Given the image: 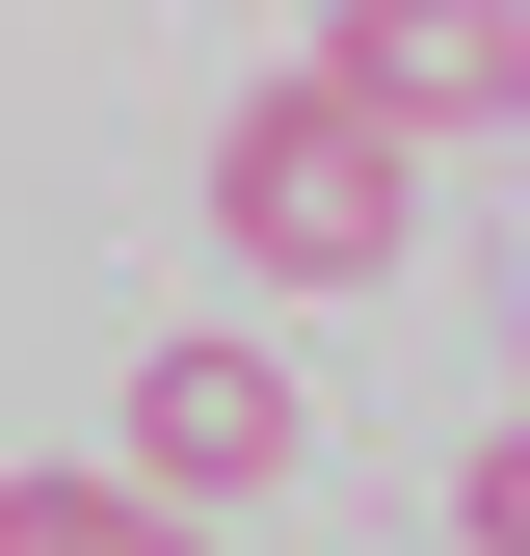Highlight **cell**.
<instances>
[{
    "instance_id": "cell-3",
    "label": "cell",
    "mask_w": 530,
    "mask_h": 556,
    "mask_svg": "<svg viewBox=\"0 0 530 556\" xmlns=\"http://www.w3.org/2000/svg\"><path fill=\"white\" fill-rule=\"evenodd\" d=\"M292 80H318V106H371L398 160H425V132H504V80H530V27H504V0H451V27H318Z\"/></svg>"
},
{
    "instance_id": "cell-2",
    "label": "cell",
    "mask_w": 530,
    "mask_h": 556,
    "mask_svg": "<svg viewBox=\"0 0 530 556\" xmlns=\"http://www.w3.org/2000/svg\"><path fill=\"white\" fill-rule=\"evenodd\" d=\"M132 504H160V530H213V504H265V477H292V371H265V344H213V318H186V344H132Z\"/></svg>"
},
{
    "instance_id": "cell-1",
    "label": "cell",
    "mask_w": 530,
    "mask_h": 556,
    "mask_svg": "<svg viewBox=\"0 0 530 556\" xmlns=\"http://www.w3.org/2000/svg\"><path fill=\"white\" fill-rule=\"evenodd\" d=\"M213 239L265 292H371V265L425 239V160H398L371 106H318V80H239L213 106Z\"/></svg>"
},
{
    "instance_id": "cell-4",
    "label": "cell",
    "mask_w": 530,
    "mask_h": 556,
    "mask_svg": "<svg viewBox=\"0 0 530 556\" xmlns=\"http://www.w3.org/2000/svg\"><path fill=\"white\" fill-rule=\"evenodd\" d=\"M0 556H213V530H160L132 477H0Z\"/></svg>"
}]
</instances>
